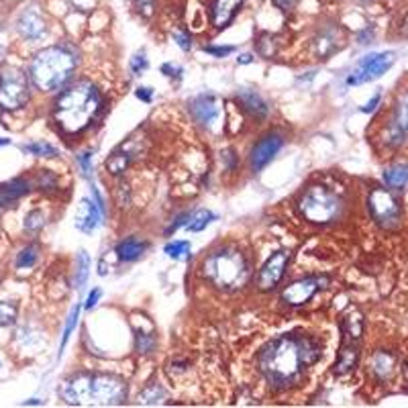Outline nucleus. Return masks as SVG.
Instances as JSON below:
<instances>
[{"label": "nucleus", "mask_w": 408, "mask_h": 408, "mask_svg": "<svg viewBox=\"0 0 408 408\" xmlns=\"http://www.w3.org/2000/svg\"><path fill=\"white\" fill-rule=\"evenodd\" d=\"M155 335L153 333H145V331H137L135 335V349L139 355H149V353L155 352Z\"/></svg>", "instance_id": "c756f323"}, {"label": "nucleus", "mask_w": 408, "mask_h": 408, "mask_svg": "<svg viewBox=\"0 0 408 408\" xmlns=\"http://www.w3.org/2000/svg\"><path fill=\"white\" fill-rule=\"evenodd\" d=\"M274 2H276L280 11H292L298 4V0H274Z\"/></svg>", "instance_id": "c03bdc74"}, {"label": "nucleus", "mask_w": 408, "mask_h": 408, "mask_svg": "<svg viewBox=\"0 0 408 408\" xmlns=\"http://www.w3.org/2000/svg\"><path fill=\"white\" fill-rule=\"evenodd\" d=\"M114 251H116L119 260L135 261L139 260V258L148 251V243L139 241V239H135V237H129V239L119 243Z\"/></svg>", "instance_id": "5701e85b"}, {"label": "nucleus", "mask_w": 408, "mask_h": 408, "mask_svg": "<svg viewBox=\"0 0 408 408\" xmlns=\"http://www.w3.org/2000/svg\"><path fill=\"white\" fill-rule=\"evenodd\" d=\"M327 284H329L327 276H306V278L296 280L282 290V302L288 306H302Z\"/></svg>", "instance_id": "9d476101"}, {"label": "nucleus", "mask_w": 408, "mask_h": 408, "mask_svg": "<svg viewBox=\"0 0 408 408\" xmlns=\"http://www.w3.org/2000/svg\"><path fill=\"white\" fill-rule=\"evenodd\" d=\"M174 39H176V43H178L184 52H188V49L192 47V39L188 37L186 33H174Z\"/></svg>", "instance_id": "a19ab883"}, {"label": "nucleus", "mask_w": 408, "mask_h": 408, "mask_svg": "<svg viewBox=\"0 0 408 408\" xmlns=\"http://www.w3.org/2000/svg\"><path fill=\"white\" fill-rule=\"evenodd\" d=\"M78 68L74 45L61 43L37 52L29 64V80L39 92H57L70 84Z\"/></svg>", "instance_id": "20e7f679"}, {"label": "nucleus", "mask_w": 408, "mask_h": 408, "mask_svg": "<svg viewBox=\"0 0 408 408\" xmlns=\"http://www.w3.org/2000/svg\"><path fill=\"white\" fill-rule=\"evenodd\" d=\"M371 371L378 380H388L394 371V355L388 352L373 353L371 357Z\"/></svg>", "instance_id": "b1692460"}, {"label": "nucleus", "mask_w": 408, "mask_h": 408, "mask_svg": "<svg viewBox=\"0 0 408 408\" xmlns=\"http://www.w3.org/2000/svg\"><path fill=\"white\" fill-rule=\"evenodd\" d=\"M31 98V80L19 68L6 66L0 70V109L19 111Z\"/></svg>", "instance_id": "0eeeda50"}, {"label": "nucleus", "mask_w": 408, "mask_h": 408, "mask_svg": "<svg viewBox=\"0 0 408 408\" xmlns=\"http://www.w3.org/2000/svg\"><path fill=\"white\" fill-rule=\"evenodd\" d=\"M357 359H359V339L343 335V343H341V349L335 361V373L343 376V373L352 371L357 366Z\"/></svg>", "instance_id": "f3484780"}, {"label": "nucleus", "mask_w": 408, "mask_h": 408, "mask_svg": "<svg viewBox=\"0 0 408 408\" xmlns=\"http://www.w3.org/2000/svg\"><path fill=\"white\" fill-rule=\"evenodd\" d=\"M29 190H31V182L27 178H15L6 184H0V208L19 200Z\"/></svg>", "instance_id": "4be33fe9"}, {"label": "nucleus", "mask_w": 408, "mask_h": 408, "mask_svg": "<svg viewBox=\"0 0 408 408\" xmlns=\"http://www.w3.org/2000/svg\"><path fill=\"white\" fill-rule=\"evenodd\" d=\"M215 221V215L210 212V210H196V212H192V215H188V221H186V229L188 231H192V233H198V231H204L208 224Z\"/></svg>", "instance_id": "a878e982"}, {"label": "nucleus", "mask_w": 408, "mask_h": 408, "mask_svg": "<svg viewBox=\"0 0 408 408\" xmlns=\"http://www.w3.org/2000/svg\"><path fill=\"white\" fill-rule=\"evenodd\" d=\"M237 102L241 104L245 111L249 112L253 119H265L270 114V107L268 102L261 98L260 92L251 90V88H241L237 92Z\"/></svg>", "instance_id": "aec40b11"}, {"label": "nucleus", "mask_w": 408, "mask_h": 408, "mask_svg": "<svg viewBox=\"0 0 408 408\" xmlns=\"http://www.w3.org/2000/svg\"><path fill=\"white\" fill-rule=\"evenodd\" d=\"M288 263H290V251L286 249H280L268 258L258 274V288L261 292H272L278 286L288 270Z\"/></svg>", "instance_id": "9b49d317"}, {"label": "nucleus", "mask_w": 408, "mask_h": 408, "mask_svg": "<svg viewBox=\"0 0 408 408\" xmlns=\"http://www.w3.org/2000/svg\"><path fill=\"white\" fill-rule=\"evenodd\" d=\"M408 141V90L400 94L396 100L394 114L390 119L388 129H386V143L390 148H400Z\"/></svg>", "instance_id": "f8f14e48"}, {"label": "nucleus", "mask_w": 408, "mask_h": 408, "mask_svg": "<svg viewBox=\"0 0 408 408\" xmlns=\"http://www.w3.org/2000/svg\"><path fill=\"white\" fill-rule=\"evenodd\" d=\"M37 186L43 190V188H47V186H52V188H56V176L49 172V169H41V174H39L37 178Z\"/></svg>", "instance_id": "e433bc0d"}, {"label": "nucleus", "mask_w": 408, "mask_h": 408, "mask_svg": "<svg viewBox=\"0 0 408 408\" xmlns=\"http://www.w3.org/2000/svg\"><path fill=\"white\" fill-rule=\"evenodd\" d=\"M0 37H2V27H0ZM2 52H4V43L0 41V56H2Z\"/></svg>", "instance_id": "de8ad7c7"}, {"label": "nucleus", "mask_w": 408, "mask_h": 408, "mask_svg": "<svg viewBox=\"0 0 408 408\" xmlns=\"http://www.w3.org/2000/svg\"><path fill=\"white\" fill-rule=\"evenodd\" d=\"M11 143V139H0V145H8Z\"/></svg>", "instance_id": "09e8293b"}, {"label": "nucleus", "mask_w": 408, "mask_h": 408, "mask_svg": "<svg viewBox=\"0 0 408 408\" xmlns=\"http://www.w3.org/2000/svg\"><path fill=\"white\" fill-rule=\"evenodd\" d=\"M284 148V137L280 133H268L263 135L260 141L251 148V153H249V164H251V169L258 174L263 167L268 166L276 155H278L280 149Z\"/></svg>", "instance_id": "ddd939ff"}, {"label": "nucleus", "mask_w": 408, "mask_h": 408, "mask_svg": "<svg viewBox=\"0 0 408 408\" xmlns=\"http://www.w3.org/2000/svg\"><path fill=\"white\" fill-rule=\"evenodd\" d=\"M204 52L215 57H224L229 56V54H233L235 47H233V45H224V47H204Z\"/></svg>", "instance_id": "4c0bfd02"}, {"label": "nucleus", "mask_w": 408, "mask_h": 408, "mask_svg": "<svg viewBox=\"0 0 408 408\" xmlns=\"http://www.w3.org/2000/svg\"><path fill=\"white\" fill-rule=\"evenodd\" d=\"M145 70H148V57H145V52H141L131 59V72L133 76H141V72H145Z\"/></svg>", "instance_id": "c9c22d12"}, {"label": "nucleus", "mask_w": 408, "mask_h": 408, "mask_svg": "<svg viewBox=\"0 0 408 408\" xmlns=\"http://www.w3.org/2000/svg\"><path fill=\"white\" fill-rule=\"evenodd\" d=\"M378 102H380V94H376V96L371 98L370 102H368V104H366V107L361 109V111H364V112H371L373 109H376V104H378Z\"/></svg>", "instance_id": "a18cd8bd"}, {"label": "nucleus", "mask_w": 408, "mask_h": 408, "mask_svg": "<svg viewBox=\"0 0 408 408\" xmlns=\"http://www.w3.org/2000/svg\"><path fill=\"white\" fill-rule=\"evenodd\" d=\"M368 210L376 224L382 229H394L402 219L400 200L390 192L388 188H373L368 196Z\"/></svg>", "instance_id": "6e6552de"}, {"label": "nucleus", "mask_w": 408, "mask_h": 408, "mask_svg": "<svg viewBox=\"0 0 408 408\" xmlns=\"http://www.w3.org/2000/svg\"><path fill=\"white\" fill-rule=\"evenodd\" d=\"M190 112L194 116V121L198 125H203L204 129H212L215 123L219 121L221 116V104H219V98L215 94H200L196 98L190 100Z\"/></svg>", "instance_id": "4468645a"}, {"label": "nucleus", "mask_w": 408, "mask_h": 408, "mask_svg": "<svg viewBox=\"0 0 408 408\" xmlns=\"http://www.w3.org/2000/svg\"><path fill=\"white\" fill-rule=\"evenodd\" d=\"M135 96H137L139 100H143V102H151V100H153V90L148 88V86H139V88L135 90Z\"/></svg>", "instance_id": "ea45409f"}, {"label": "nucleus", "mask_w": 408, "mask_h": 408, "mask_svg": "<svg viewBox=\"0 0 408 408\" xmlns=\"http://www.w3.org/2000/svg\"><path fill=\"white\" fill-rule=\"evenodd\" d=\"M404 378H407V384H408V361H407V366H404Z\"/></svg>", "instance_id": "8fccbe9b"}, {"label": "nucleus", "mask_w": 408, "mask_h": 408, "mask_svg": "<svg viewBox=\"0 0 408 408\" xmlns=\"http://www.w3.org/2000/svg\"><path fill=\"white\" fill-rule=\"evenodd\" d=\"M102 223V212L90 198H82L78 212H76V227L84 233H92L98 224Z\"/></svg>", "instance_id": "6ab92c4d"}, {"label": "nucleus", "mask_w": 408, "mask_h": 408, "mask_svg": "<svg viewBox=\"0 0 408 408\" xmlns=\"http://www.w3.org/2000/svg\"><path fill=\"white\" fill-rule=\"evenodd\" d=\"M88 270H90V258H88V253L82 249V251L78 253V263H76V288H78V290L84 288V284H86V280H88Z\"/></svg>", "instance_id": "c85d7f7f"}, {"label": "nucleus", "mask_w": 408, "mask_h": 408, "mask_svg": "<svg viewBox=\"0 0 408 408\" xmlns=\"http://www.w3.org/2000/svg\"><path fill=\"white\" fill-rule=\"evenodd\" d=\"M72 4H74L78 11H92L96 0H72Z\"/></svg>", "instance_id": "79ce46f5"}, {"label": "nucleus", "mask_w": 408, "mask_h": 408, "mask_svg": "<svg viewBox=\"0 0 408 408\" xmlns=\"http://www.w3.org/2000/svg\"><path fill=\"white\" fill-rule=\"evenodd\" d=\"M164 398H166V390L162 388L160 382H151L139 394V402H143V404H157Z\"/></svg>", "instance_id": "bb28decb"}, {"label": "nucleus", "mask_w": 408, "mask_h": 408, "mask_svg": "<svg viewBox=\"0 0 408 408\" xmlns=\"http://www.w3.org/2000/svg\"><path fill=\"white\" fill-rule=\"evenodd\" d=\"M162 72H164L167 78H176V80L182 78V68H180V66H174V64H164V66H162Z\"/></svg>", "instance_id": "58836bf2"}, {"label": "nucleus", "mask_w": 408, "mask_h": 408, "mask_svg": "<svg viewBox=\"0 0 408 408\" xmlns=\"http://www.w3.org/2000/svg\"><path fill=\"white\" fill-rule=\"evenodd\" d=\"M100 294H102V292H100L98 288H94L92 292L88 294V300H86V308H94V306L98 304V298H100Z\"/></svg>", "instance_id": "37998d69"}, {"label": "nucleus", "mask_w": 408, "mask_h": 408, "mask_svg": "<svg viewBox=\"0 0 408 408\" xmlns=\"http://www.w3.org/2000/svg\"><path fill=\"white\" fill-rule=\"evenodd\" d=\"M243 0H212L210 4V23L215 29H224L239 13Z\"/></svg>", "instance_id": "a211bd4d"}, {"label": "nucleus", "mask_w": 408, "mask_h": 408, "mask_svg": "<svg viewBox=\"0 0 408 408\" xmlns=\"http://www.w3.org/2000/svg\"><path fill=\"white\" fill-rule=\"evenodd\" d=\"M17 31L25 41H39L45 35L47 25L37 6H27L17 19Z\"/></svg>", "instance_id": "2eb2a0df"}, {"label": "nucleus", "mask_w": 408, "mask_h": 408, "mask_svg": "<svg viewBox=\"0 0 408 408\" xmlns=\"http://www.w3.org/2000/svg\"><path fill=\"white\" fill-rule=\"evenodd\" d=\"M78 315H80V304H76L74 308H72V315L68 318V325H66V331H64V339H61V347H59V355H61L64 347H66V343H68V339H70V335L74 331L76 323H78Z\"/></svg>", "instance_id": "f704fd0d"}, {"label": "nucleus", "mask_w": 408, "mask_h": 408, "mask_svg": "<svg viewBox=\"0 0 408 408\" xmlns=\"http://www.w3.org/2000/svg\"><path fill=\"white\" fill-rule=\"evenodd\" d=\"M139 151H141L139 141L137 139H129L127 143H123L121 148H116L112 151L111 155H109V160L104 162V166H107V169L111 172L112 176H121L137 160Z\"/></svg>", "instance_id": "dca6fc26"}, {"label": "nucleus", "mask_w": 408, "mask_h": 408, "mask_svg": "<svg viewBox=\"0 0 408 408\" xmlns=\"http://www.w3.org/2000/svg\"><path fill=\"white\" fill-rule=\"evenodd\" d=\"M104 107L102 94L90 80H76L54 100V123L64 135H80L92 127Z\"/></svg>", "instance_id": "f03ea898"}, {"label": "nucleus", "mask_w": 408, "mask_h": 408, "mask_svg": "<svg viewBox=\"0 0 408 408\" xmlns=\"http://www.w3.org/2000/svg\"><path fill=\"white\" fill-rule=\"evenodd\" d=\"M59 392L74 407H121L127 400L129 384L112 373L78 371L61 384Z\"/></svg>", "instance_id": "7ed1b4c3"}, {"label": "nucleus", "mask_w": 408, "mask_h": 408, "mask_svg": "<svg viewBox=\"0 0 408 408\" xmlns=\"http://www.w3.org/2000/svg\"><path fill=\"white\" fill-rule=\"evenodd\" d=\"M392 66H394V54H390V52L366 56L357 64L355 72L347 78V84L349 86H359V84L371 82V80L386 74Z\"/></svg>", "instance_id": "1a4fd4ad"}, {"label": "nucleus", "mask_w": 408, "mask_h": 408, "mask_svg": "<svg viewBox=\"0 0 408 408\" xmlns=\"http://www.w3.org/2000/svg\"><path fill=\"white\" fill-rule=\"evenodd\" d=\"M384 182L388 188L402 190L408 186V164H396L384 172Z\"/></svg>", "instance_id": "393cba45"}, {"label": "nucleus", "mask_w": 408, "mask_h": 408, "mask_svg": "<svg viewBox=\"0 0 408 408\" xmlns=\"http://www.w3.org/2000/svg\"><path fill=\"white\" fill-rule=\"evenodd\" d=\"M237 61H239V64H243V66H245V64H251V61H253V56H249V54H243L241 57H237Z\"/></svg>", "instance_id": "49530a36"}, {"label": "nucleus", "mask_w": 408, "mask_h": 408, "mask_svg": "<svg viewBox=\"0 0 408 408\" xmlns=\"http://www.w3.org/2000/svg\"><path fill=\"white\" fill-rule=\"evenodd\" d=\"M43 224H45V215H43L41 210H31V212L27 215V219H25V231L37 233V231L43 229Z\"/></svg>", "instance_id": "473e14b6"}, {"label": "nucleus", "mask_w": 408, "mask_h": 408, "mask_svg": "<svg viewBox=\"0 0 408 408\" xmlns=\"http://www.w3.org/2000/svg\"><path fill=\"white\" fill-rule=\"evenodd\" d=\"M203 276L221 292H237L249 282L251 265L241 249L224 245L204 258Z\"/></svg>", "instance_id": "39448f33"}, {"label": "nucleus", "mask_w": 408, "mask_h": 408, "mask_svg": "<svg viewBox=\"0 0 408 408\" xmlns=\"http://www.w3.org/2000/svg\"><path fill=\"white\" fill-rule=\"evenodd\" d=\"M323 347L311 335L286 333L261 347L258 366L265 382L274 390L300 386L308 368L320 359Z\"/></svg>", "instance_id": "f257e3e1"}, {"label": "nucleus", "mask_w": 408, "mask_h": 408, "mask_svg": "<svg viewBox=\"0 0 408 408\" xmlns=\"http://www.w3.org/2000/svg\"><path fill=\"white\" fill-rule=\"evenodd\" d=\"M298 210L308 223L329 224L341 217L343 200L337 192L325 186H311L306 192H302L298 200Z\"/></svg>", "instance_id": "423d86ee"}, {"label": "nucleus", "mask_w": 408, "mask_h": 408, "mask_svg": "<svg viewBox=\"0 0 408 408\" xmlns=\"http://www.w3.org/2000/svg\"><path fill=\"white\" fill-rule=\"evenodd\" d=\"M17 320V306L11 302H0V327H8Z\"/></svg>", "instance_id": "72a5a7b5"}, {"label": "nucleus", "mask_w": 408, "mask_h": 408, "mask_svg": "<svg viewBox=\"0 0 408 408\" xmlns=\"http://www.w3.org/2000/svg\"><path fill=\"white\" fill-rule=\"evenodd\" d=\"M164 251H166L169 258H174V260H184V258H190V243L188 241L167 243Z\"/></svg>", "instance_id": "2f4dec72"}, {"label": "nucleus", "mask_w": 408, "mask_h": 408, "mask_svg": "<svg viewBox=\"0 0 408 408\" xmlns=\"http://www.w3.org/2000/svg\"><path fill=\"white\" fill-rule=\"evenodd\" d=\"M341 35H339V29L335 27H325L320 29V33L316 35V54L327 59L329 56H333L335 52L341 47Z\"/></svg>", "instance_id": "412c9836"}, {"label": "nucleus", "mask_w": 408, "mask_h": 408, "mask_svg": "<svg viewBox=\"0 0 408 408\" xmlns=\"http://www.w3.org/2000/svg\"><path fill=\"white\" fill-rule=\"evenodd\" d=\"M39 260V247L35 243H31V245H27V247H23L19 251V256H17V268L19 270H29V268H33Z\"/></svg>", "instance_id": "cd10ccee"}, {"label": "nucleus", "mask_w": 408, "mask_h": 408, "mask_svg": "<svg viewBox=\"0 0 408 408\" xmlns=\"http://www.w3.org/2000/svg\"><path fill=\"white\" fill-rule=\"evenodd\" d=\"M23 151H27L35 157H56L57 155V149L47 141H31V143L23 145Z\"/></svg>", "instance_id": "7c9ffc66"}]
</instances>
